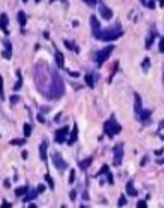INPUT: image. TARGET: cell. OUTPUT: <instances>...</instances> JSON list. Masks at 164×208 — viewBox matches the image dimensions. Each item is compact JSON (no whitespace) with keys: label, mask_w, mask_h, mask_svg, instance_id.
Instances as JSON below:
<instances>
[{"label":"cell","mask_w":164,"mask_h":208,"mask_svg":"<svg viewBox=\"0 0 164 208\" xmlns=\"http://www.w3.org/2000/svg\"><path fill=\"white\" fill-rule=\"evenodd\" d=\"M158 134H160V137L164 140V121L160 124V127H158Z\"/></svg>","instance_id":"30"},{"label":"cell","mask_w":164,"mask_h":208,"mask_svg":"<svg viewBox=\"0 0 164 208\" xmlns=\"http://www.w3.org/2000/svg\"><path fill=\"white\" fill-rule=\"evenodd\" d=\"M47 142H42L41 143V146H39V157H41V160L42 161H45L47 160Z\"/></svg>","instance_id":"16"},{"label":"cell","mask_w":164,"mask_h":208,"mask_svg":"<svg viewBox=\"0 0 164 208\" xmlns=\"http://www.w3.org/2000/svg\"><path fill=\"white\" fill-rule=\"evenodd\" d=\"M21 156H23V158H27V152L23 151V152H21Z\"/></svg>","instance_id":"49"},{"label":"cell","mask_w":164,"mask_h":208,"mask_svg":"<svg viewBox=\"0 0 164 208\" xmlns=\"http://www.w3.org/2000/svg\"><path fill=\"white\" fill-rule=\"evenodd\" d=\"M105 175H107V181H108V184H113V175H112V172H110V170H108V172L107 173H105Z\"/></svg>","instance_id":"36"},{"label":"cell","mask_w":164,"mask_h":208,"mask_svg":"<svg viewBox=\"0 0 164 208\" xmlns=\"http://www.w3.org/2000/svg\"><path fill=\"white\" fill-rule=\"evenodd\" d=\"M68 133H69V127H68V125L62 127L60 130H57V131H56V134H54V140H56V143H63V142H66V136H68Z\"/></svg>","instance_id":"6"},{"label":"cell","mask_w":164,"mask_h":208,"mask_svg":"<svg viewBox=\"0 0 164 208\" xmlns=\"http://www.w3.org/2000/svg\"><path fill=\"white\" fill-rule=\"evenodd\" d=\"M45 181H47V183H48V187L51 189V190H54V181H53V178L50 177V173H45Z\"/></svg>","instance_id":"27"},{"label":"cell","mask_w":164,"mask_h":208,"mask_svg":"<svg viewBox=\"0 0 164 208\" xmlns=\"http://www.w3.org/2000/svg\"><path fill=\"white\" fill-rule=\"evenodd\" d=\"M92 157H87V158H84V160H81V161L80 163H78V166H80V169L81 170H86L89 166H91V164H92Z\"/></svg>","instance_id":"18"},{"label":"cell","mask_w":164,"mask_h":208,"mask_svg":"<svg viewBox=\"0 0 164 208\" xmlns=\"http://www.w3.org/2000/svg\"><path fill=\"white\" fill-rule=\"evenodd\" d=\"M17 77H18V80H17V83L14 84V90H20L21 86H23V76H21L20 69H17Z\"/></svg>","instance_id":"20"},{"label":"cell","mask_w":164,"mask_h":208,"mask_svg":"<svg viewBox=\"0 0 164 208\" xmlns=\"http://www.w3.org/2000/svg\"><path fill=\"white\" fill-rule=\"evenodd\" d=\"M5 187H6V189H9V187H11V183H9V179H6V181H5Z\"/></svg>","instance_id":"46"},{"label":"cell","mask_w":164,"mask_h":208,"mask_svg":"<svg viewBox=\"0 0 164 208\" xmlns=\"http://www.w3.org/2000/svg\"><path fill=\"white\" fill-rule=\"evenodd\" d=\"M23 133H24V137H29V136L32 134V125H30V124H24Z\"/></svg>","instance_id":"26"},{"label":"cell","mask_w":164,"mask_h":208,"mask_svg":"<svg viewBox=\"0 0 164 208\" xmlns=\"http://www.w3.org/2000/svg\"><path fill=\"white\" fill-rule=\"evenodd\" d=\"M26 21H27V17H26L24 11H20V12H18V23H20L21 27H24V26H26Z\"/></svg>","instance_id":"22"},{"label":"cell","mask_w":164,"mask_h":208,"mask_svg":"<svg viewBox=\"0 0 164 208\" xmlns=\"http://www.w3.org/2000/svg\"><path fill=\"white\" fill-rule=\"evenodd\" d=\"M56 63H57V66H59V68H63V66H65V65H63V63H65V59H63V54H62V53L60 51H57L56 50Z\"/></svg>","instance_id":"19"},{"label":"cell","mask_w":164,"mask_h":208,"mask_svg":"<svg viewBox=\"0 0 164 208\" xmlns=\"http://www.w3.org/2000/svg\"><path fill=\"white\" fill-rule=\"evenodd\" d=\"M51 158H53V163H54V166H56V169H57V170H60V172H62V170H65V169L68 167V163H66L65 160H63V158L59 156V154H57V152L53 154Z\"/></svg>","instance_id":"7"},{"label":"cell","mask_w":164,"mask_h":208,"mask_svg":"<svg viewBox=\"0 0 164 208\" xmlns=\"http://www.w3.org/2000/svg\"><path fill=\"white\" fill-rule=\"evenodd\" d=\"M122 33H124V30L118 24V26H114V27H112V29L101 30V35H99L98 39H101V41H114V39H118L119 36H122Z\"/></svg>","instance_id":"3"},{"label":"cell","mask_w":164,"mask_h":208,"mask_svg":"<svg viewBox=\"0 0 164 208\" xmlns=\"http://www.w3.org/2000/svg\"><path fill=\"white\" fill-rule=\"evenodd\" d=\"M69 74H71L72 77H78V72H75V71H74V72H72V71H69Z\"/></svg>","instance_id":"47"},{"label":"cell","mask_w":164,"mask_h":208,"mask_svg":"<svg viewBox=\"0 0 164 208\" xmlns=\"http://www.w3.org/2000/svg\"><path fill=\"white\" fill-rule=\"evenodd\" d=\"M120 130H122V127H120V124H119L118 121H116L114 115H112L108 118V121L104 122V133L108 136V139H113L114 134L120 133Z\"/></svg>","instance_id":"2"},{"label":"cell","mask_w":164,"mask_h":208,"mask_svg":"<svg viewBox=\"0 0 164 208\" xmlns=\"http://www.w3.org/2000/svg\"><path fill=\"white\" fill-rule=\"evenodd\" d=\"M75 196H77V193H75V191L72 190L71 193H69V199H71V201H74V199H75Z\"/></svg>","instance_id":"43"},{"label":"cell","mask_w":164,"mask_h":208,"mask_svg":"<svg viewBox=\"0 0 164 208\" xmlns=\"http://www.w3.org/2000/svg\"><path fill=\"white\" fill-rule=\"evenodd\" d=\"M8 23H9V18H8V14H2L0 15V29H2L5 33H9V30H8Z\"/></svg>","instance_id":"12"},{"label":"cell","mask_w":164,"mask_h":208,"mask_svg":"<svg viewBox=\"0 0 164 208\" xmlns=\"http://www.w3.org/2000/svg\"><path fill=\"white\" fill-rule=\"evenodd\" d=\"M3 44H5L3 57H5V59H11V57H12V44H11L8 39H5V41H3Z\"/></svg>","instance_id":"11"},{"label":"cell","mask_w":164,"mask_h":208,"mask_svg":"<svg viewBox=\"0 0 164 208\" xmlns=\"http://www.w3.org/2000/svg\"><path fill=\"white\" fill-rule=\"evenodd\" d=\"M142 112V97L139 94H134V115H136V118L139 116V113Z\"/></svg>","instance_id":"10"},{"label":"cell","mask_w":164,"mask_h":208,"mask_svg":"<svg viewBox=\"0 0 164 208\" xmlns=\"http://www.w3.org/2000/svg\"><path fill=\"white\" fill-rule=\"evenodd\" d=\"M158 2H160V6L163 8V6H164V0H158Z\"/></svg>","instance_id":"51"},{"label":"cell","mask_w":164,"mask_h":208,"mask_svg":"<svg viewBox=\"0 0 164 208\" xmlns=\"http://www.w3.org/2000/svg\"><path fill=\"white\" fill-rule=\"evenodd\" d=\"M68 181H69V184H72L74 181H75V170H74V169L69 172V179H68Z\"/></svg>","instance_id":"31"},{"label":"cell","mask_w":164,"mask_h":208,"mask_svg":"<svg viewBox=\"0 0 164 208\" xmlns=\"http://www.w3.org/2000/svg\"><path fill=\"white\" fill-rule=\"evenodd\" d=\"M63 44H65V47H66L68 50H74V51H75V53H78V47H77L75 44H74V42H72V44H71L69 41H63Z\"/></svg>","instance_id":"25"},{"label":"cell","mask_w":164,"mask_h":208,"mask_svg":"<svg viewBox=\"0 0 164 208\" xmlns=\"http://www.w3.org/2000/svg\"><path fill=\"white\" fill-rule=\"evenodd\" d=\"M146 205H147V204H146L145 201H139V202H137V207H139V208H143V207L146 208Z\"/></svg>","instance_id":"40"},{"label":"cell","mask_w":164,"mask_h":208,"mask_svg":"<svg viewBox=\"0 0 164 208\" xmlns=\"http://www.w3.org/2000/svg\"><path fill=\"white\" fill-rule=\"evenodd\" d=\"M65 94V83L60 78V76L57 74V71L51 72V84H50V90H48V98L51 100H57Z\"/></svg>","instance_id":"1"},{"label":"cell","mask_w":164,"mask_h":208,"mask_svg":"<svg viewBox=\"0 0 164 208\" xmlns=\"http://www.w3.org/2000/svg\"><path fill=\"white\" fill-rule=\"evenodd\" d=\"M84 3L87 5V6H97V3H98V0H83Z\"/></svg>","instance_id":"32"},{"label":"cell","mask_w":164,"mask_h":208,"mask_svg":"<svg viewBox=\"0 0 164 208\" xmlns=\"http://www.w3.org/2000/svg\"><path fill=\"white\" fill-rule=\"evenodd\" d=\"M158 50H160V53H164V38L160 39V44H158Z\"/></svg>","instance_id":"35"},{"label":"cell","mask_w":164,"mask_h":208,"mask_svg":"<svg viewBox=\"0 0 164 208\" xmlns=\"http://www.w3.org/2000/svg\"><path fill=\"white\" fill-rule=\"evenodd\" d=\"M77 137H78V127H77V125H74V127H72L71 134H69V137L66 139L68 145H74V143H75V140H77Z\"/></svg>","instance_id":"13"},{"label":"cell","mask_w":164,"mask_h":208,"mask_svg":"<svg viewBox=\"0 0 164 208\" xmlns=\"http://www.w3.org/2000/svg\"><path fill=\"white\" fill-rule=\"evenodd\" d=\"M108 170H110V167L107 166V164H104V166H102V167H101V169H99L98 172H97V177H101V175H105V173L108 172Z\"/></svg>","instance_id":"28"},{"label":"cell","mask_w":164,"mask_h":208,"mask_svg":"<svg viewBox=\"0 0 164 208\" xmlns=\"http://www.w3.org/2000/svg\"><path fill=\"white\" fill-rule=\"evenodd\" d=\"M84 82H86V84L89 88H95V78H93L92 74H86V76H84Z\"/></svg>","instance_id":"21"},{"label":"cell","mask_w":164,"mask_h":208,"mask_svg":"<svg viewBox=\"0 0 164 208\" xmlns=\"http://www.w3.org/2000/svg\"><path fill=\"white\" fill-rule=\"evenodd\" d=\"M24 140H26V139H23V140H11L9 143H11V145H21Z\"/></svg>","instance_id":"39"},{"label":"cell","mask_w":164,"mask_h":208,"mask_svg":"<svg viewBox=\"0 0 164 208\" xmlns=\"http://www.w3.org/2000/svg\"><path fill=\"white\" fill-rule=\"evenodd\" d=\"M149 65H151V60H149V57H145V60L142 62V68H143L145 71H147V69H149Z\"/></svg>","instance_id":"29"},{"label":"cell","mask_w":164,"mask_h":208,"mask_svg":"<svg viewBox=\"0 0 164 208\" xmlns=\"http://www.w3.org/2000/svg\"><path fill=\"white\" fill-rule=\"evenodd\" d=\"M151 113H152L151 110H142L140 113H139V116H137V119L142 121V122H145V121H147V119L151 118Z\"/></svg>","instance_id":"17"},{"label":"cell","mask_w":164,"mask_h":208,"mask_svg":"<svg viewBox=\"0 0 164 208\" xmlns=\"http://www.w3.org/2000/svg\"><path fill=\"white\" fill-rule=\"evenodd\" d=\"M147 8H151V9L155 8V2H154V0H149V2H147Z\"/></svg>","instance_id":"41"},{"label":"cell","mask_w":164,"mask_h":208,"mask_svg":"<svg viewBox=\"0 0 164 208\" xmlns=\"http://www.w3.org/2000/svg\"><path fill=\"white\" fill-rule=\"evenodd\" d=\"M146 163H147V158H146V157H143V158H142V161H140V166H145Z\"/></svg>","instance_id":"44"},{"label":"cell","mask_w":164,"mask_h":208,"mask_svg":"<svg viewBox=\"0 0 164 208\" xmlns=\"http://www.w3.org/2000/svg\"><path fill=\"white\" fill-rule=\"evenodd\" d=\"M154 39H155V33L154 32H152V33H149L147 35V38H146V49H151L152 47V44H154Z\"/></svg>","instance_id":"23"},{"label":"cell","mask_w":164,"mask_h":208,"mask_svg":"<svg viewBox=\"0 0 164 208\" xmlns=\"http://www.w3.org/2000/svg\"><path fill=\"white\" fill-rule=\"evenodd\" d=\"M114 50V45H108V47H105V49L102 50H99L97 53V56H95V59H97V63H98V66H102V63L105 62L110 57V54H112V51Z\"/></svg>","instance_id":"4"},{"label":"cell","mask_w":164,"mask_h":208,"mask_svg":"<svg viewBox=\"0 0 164 208\" xmlns=\"http://www.w3.org/2000/svg\"><path fill=\"white\" fill-rule=\"evenodd\" d=\"M53 2H56V0H50V3H53Z\"/></svg>","instance_id":"52"},{"label":"cell","mask_w":164,"mask_h":208,"mask_svg":"<svg viewBox=\"0 0 164 208\" xmlns=\"http://www.w3.org/2000/svg\"><path fill=\"white\" fill-rule=\"evenodd\" d=\"M126 204V199H125V196H120V198H119V201H118V205L119 207H124Z\"/></svg>","instance_id":"34"},{"label":"cell","mask_w":164,"mask_h":208,"mask_svg":"<svg viewBox=\"0 0 164 208\" xmlns=\"http://www.w3.org/2000/svg\"><path fill=\"white\" fill-rule=\"evenodd\" d=\"M0 98H3V80L0 77Z\"/></svg>","instance_id":"38"},{"label":"cell","mask_w":164,"mask_h":208,"mask_svg":"<svg viewBox=\"0 0 164 208\" xmlns=\"http://www.w3.org/2000/svg\"><path fill=\"white\" fill-rule=\"evenodd\" d=\"M9 101H11V104H17L20 101V97H18V95H14V97L9 98Z\"/></svg>","instance_id":"33"},{"label":"cell","mask_w":164,"mask_h":208,"mask_svg":"<svg viewBox=\"0 0 164 208\" xmlns=\"http://www.w3.org/2000/svg\"><path fill=\"white\" fill-rule=\"evenodd\" d=\"M126 193H128V196H137V190L134 189L133 179H130L128 183H126Z\"/></svg>","instance_id":"15"},{"label":"cell","mask_w":164,"mask_h":208,"mask_svg":"<svg viewBox=\"0 0 164 208\" xmlns=\"http://www.w3.org/2000/svg\"><path fill=\"white\" fill-rule=\"evenodd\" d=\"M35 2H41V0H35Z\"/></svg>","instance_id":"53"},{"label":"cell","mask_w":164,"mask_h":208,"mask_svg":"<svg viewBox=\"0 0 164 208\" xmlns=\"http://www.w3.org/2000/svg\"><path fill=\"white\" fill-rule=\"evenodd\" d=\"M38 121H39V122H44V118H42L41 115H38Z\"/></svg>","instance_id":"50"},{"label":"cell","mask_w":164,"mask_h":208,"mask_svg":"<svg viewBox=\"0 0 164 208\" xmlns=\"http://www.w3.org/2000/svg\"><path fill=\"white\" fill-rule=\"evenodd\" d=\"M98 9H99V15H101L104 20H112V17H113L112 9H108L105 5H98Z\"/></svg>","instance_id":"9"},{"label":"cell","mask_w":164,"mask_h":208,"mask_svg":"<svg viewBox=\"0 0 164 208\" xmlns=\"http://www.w3.org/2000/svg\"><path fill=\"white\" fill-rule=\"evenodd\" d=\"M91 27H92V35L98 39L102 29H101V26H99V21L97 20V15H91Z\"/></svg>","instance_id":"8"},{"label":"cell","mask_w":164,"mask_h":208,"mask_svg":"<svg viewBox=\"0 0 164 208\" xmlns=\"http://www.w3.org/2000/svg\"><path fill=\"white\" fill-rule=\"evenodd\" d=\"M113 152H114L113 164H114V166H119V164L122 163V158H124V145H122V143H118V145L114 146Z\"/></svg>","instance_id":"5"},{"label":"cell","mask_w":164,"mask_h":208,"mask_svg":"<svg viewBox=\"0 0 164 208\" xmlns=\"http://www.w3.org/2000/svg\"><path fill=\"white\" fill-rule=\"evenodd\" d=\"M29 190V187H26V185H21V187H18V189H15V196H24V193Z\"/></svg>","instance_id":"24"},{"label":"cell","mask_w":164,"mask_h":208,"mask_svg":"<svg viewBox=\"0 0 164 208\" xmlns=\"http://www.w3.org/2000/svg\"><path fill=\"white\" fill-rule=\"evenodd\" d=\"M36 190H38V193H42V191H45V184H39Z\"/></svg>","instance_id":"37"},{"label":"cell","mask_w":164,"mask_h":208,"mask_svg":"<svg viewBox=\"0 0 164 208\" xmlns=\"http://www.w3.org/2000/svg\"><path fill=\"white\" fill-rule=\"evenodd\" d=\"M2 207H12V204H9V202L3 201V202H2Z\"/></svg>","instance_id":"45"},{"label":"cell","mask_w":164,"mask_h":208,"mask_svg":"<svg viewBox=\"0 0 164 208\" xmlns=\"http://www.w3.org/2000/svg\"><path fill=\"white\" fill-rule=\"evenodd\" d=\"M164 152V148H160V149H155V156H161Z\"/></svg>","instance_id":"42"},{"label":"cell","mask_w":164,"mask_h":208,"mask_svg":"<svg viewBox=\"0 0 164 208\" xmlns=\"http://www.w3.org/2000/svg\"><path fill=\"white\" fill-rule=\"evenodd\" d=\"M38 195H39V193H38V190H27V191H26V193H24V198H23V201H24V202L32 201V199H35Z\"/></svg>","instance_id":"14"},{"label":"cell","mask_w":164,"mask_h":208,"mask_svg":"<svg viewBox=\"0 0 164 208\" xmlns=\"http://www.w3.org/2000/svg\"><path fill=\"white\" fill-rule=\"evenodd\" d=\"M157 163H158V164H164V158H160V160H157Z\"/></svg>","instance_id":"48"}]
</instances>
